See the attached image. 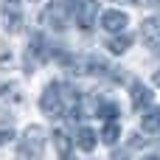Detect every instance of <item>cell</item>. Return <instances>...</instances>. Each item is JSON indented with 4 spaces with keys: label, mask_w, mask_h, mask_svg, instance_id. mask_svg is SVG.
<instances>
[{
    "label": "cell",
    "mask_w": 160,
    "mask_h": 160,
    "mask_svg": "<svg viewBox=\"0 0 160 160\" xmlns=\"http://www.w3.org/2000/svg\"><path fill=\"white\" fill-rule=\"evenodd\" d=\"M20 152H22V158H28V160H39L42 152H45V129L37 127V124L28 127L22 132V138H20Z\"/></svg>",
    "instance_id": "3"
},
{
    "label": "cell",
    "mask_w": 160,
    "mask_h": 160,
    "mask_svg": "<svg viewBox=\"0 0 160 160\" xmlns=\"http://www.w3.org/2000/svg\"><path fill=\"white\" fill-rule=\"evenodd\" d=\"M129 45H132V37H129V34H121V37H112V39L107 42V51H110V53H127Z\"/></svg>",
    "instance_id": "13"
},
{
    "label": "cell",
    "mask_w": 160,
    "mask_h": 160,
    "mask_svg": "<svg viewBox=\"0 0 160 160\" xmlns=\"http://www.w3.org/2000/svg\"><path fill=\"white\" fill-rule=\"evenodd\" d=\"M11 138H14V132H11V129H0V146H3V143H8Z\"/></svg>",
    "instance_id": "15"
},
{
    "label": "cell",
    "mask_w": 160,
    "mask_h": 160,
    "mask_svg": "<svg viewBox=\"0 0 160 160\" xmlns=\"http://www.w3.org/2000/svg\"><path fill=\"white\" fill-rule=\"evenodd\" d=\"M73 17H76V22H79L82 31H93L96 17H98V3H96V0H82V6L76 8Z\"/></svg>",
    "instance_id": "6"
},
{
    "label": "cell",
    "mask_w": 160,
    "mask_h": 160,
    "mask_svg": "<svg viewBox=\"0 0 160 160\" xmlns=\"http://www.w3.org/2000/svg\"><path fill=\"white\" fill-rule=\"evenodd\" d=\"M25 51H28V53H25V68H28V70H34V68L42 65V62H48L51 53H53V48L48 45V39H45L42 31H34V34H31Z\"/></svg>",
    "instance_id": "2"
},
{
    "label": "cell",
    "mask_w": 160,
    "mask_h": 160,
    "mask_svg": "<svg viewBox=\"0 0 160 160\" xmlns=\"http://www.w3.org/2000/svg\"><path fill=\"white\" fill-rule=\"evenodd\" d=\"M76 143H79L82 152H93V146H96V132H93L90 127H79V132H76Z\"/></svg>",
    "instance_id": "12"
},
{
    "label": "cell",
    "mask_w": 160,
    "mask_h": 160,
    "mask_svg": "<svg viewBox=\"0 0 160 160\" xmlns=\"http://www.w3.org/2000/svg\"><path fill=\"white\" fill-rule=\"evenodd\" d=\"M3 25L8 34H17L22 28V8L20 0H3Z\"/></svg>",
    "instance_id": "5"
},
{
    "label": "cell",
    "mask_w": 160,
    "mask_h": 160,
    "mask_svg": "<svg viewBox=\"0 0 160 160\" xmlns=\"http://www.w3.org/2000/svg\"><path fill=\"white\" fill-rule=\"evenodd\" d=\"M118 138H121V124H118V121H107L104 129H101V141H104L107 146H112Z\"/></svg>",
    "instance_id": "14"
},
{
    "label": "cell",
    "mask_w": 160,
    "mask_h": 160,
    "mask_svg": "<svg viewBox=\"0 0 160 160\" xmlns=\"http://www.w3.org/2000/svg\"><path fill=\"white\" fill-rule=\"evenodd\" d=\"M53 146H56V155H59L62 160H68L70 155H73V141H70V135L62 132V129L53 132Z\"/></svg>",
    "instance_id": "11"
},
{
    "label": "cell",
    "mask_w": 160,
    "mask_h": 160,
    "mask_svg": "<svg viewBox=\"0 0 160 160\" xmlns=\"http://www.w3.org/2000/svg\"><path fill=\"white\" fill-rule=\"evenodd\" d=\"M143 160H160V158H143Z\"/></svg>",
    "instance_id": "17"
},
{
    "label": "cell",
    "mask_w": 160,
    "mask_h": 160,
    "mask_svg": "<svg viewBox=\"0 0 160 160\" xmlns=\"http://www.w3.org/2000/svg\"><path fill=\"white\" fill-rule=\"evenodd\" d=\"M127 22H129V17H127L124 11H118V8H107V11L101 14V28H104V31H124Z\"/></svg>",
    "instance_id": "8"
},
{
    "label": "cell",
    "mask_w": 160,
    "mask_h": 160,
    "mask_svg": "<svg viewBox=\"0 0 160 160\" xmlns=\"http://www.w3.org/2000/svg\"><path fill=\"white\" fill-rule=\"evenodd\" d=\"M39 110L48 115V118H59L65 115V98H62V84L51 82L45 90H42V98H39Z\"/></svg>",
    "instance_id": "4"
},
{
    "label": "cell",
    "mask_w": 160,
    "mask_h": 160,
    "mask_svg": "<svg viewBox=\"0 0 160 160\" xmlns=\"http://www.w3.org/2000/svg\"><path fill=\"white\" fill-rule=\"evenodd\" d=\"M39 20H42V25L51 28V31H65V28L70 25V8H68L65 0H53V3H48V6L42 8Z\"/></svg>",
    "instance_id": "1"
},
{
    "label": "cell",
    "mask_w": 160,
    "mask_h": 160,
    "mask_svg": "<svg viewBox=\"0 0 160 160\" xmlns=\"http://www.w3.org/2000/svg\"><path fill=\"white\" fill-rule=\"evenodd\" d=\"M155 84H158V87H160V70H158V73H155Z\"/></svg>",
    "instance_id": "16"
},
{
    "label": "cell",
    "mask_w": 160,
    "mask_h": 160,
    "mask_svg": "<svg viewBox=\"0 0 160 160\" xmlns=\"http://www.w3.org/2000/svg\"><path fill=\"white\" fill-rule=\"evenodd\" d=\"M141 129L146 135H160V110L158 107H152V110H146L141 115Z\"/></svg>",
    "instance_id": "10"
},
{
    "label": "cell",
    "mask_w": 160,
    "mask_h": 160,
    "mask_svg": "<svg viewBox=\"0 0 160 160\" xmlns=\"http://www.w3.org/2000/svg\"><path fill=\"white\" fill-rule=\"evenodd\" d=\"M129 93H132V107H135V110H143V107H149V104H152V90H149L146 84L135 82Z\"/></svg>",
    "instance_id": "9"
},
{
    "label": "cell",
    "mask_w": 160,
    "mask_h": 160,
    "mask_svg": "<svg viewBox=\"0 0 160 160\" xmlns=\"http://www.w3.org/2000/svg\"><path fill=\"white\" fill-rule=\"evenodd\" d=\"M141 37H143V42H146L152 51H160V17L143 20V25H141Z\"/></svg>",
    "instance_id": "7"
},
{
    "label": "cell",
    "mask_w": 160,
    "mask_h": 160,
    "mask_svg": "<svg viewBox=\"0 0 160 160\" xmlns=\"http://www.w3.org/2000/svg\"><path fill=\"white\" fill-rule=\"evenodd\" d=\"M158 3H160V0H158Z\"/></svg>",
    "instance_id": "18"
}]
</instances>
